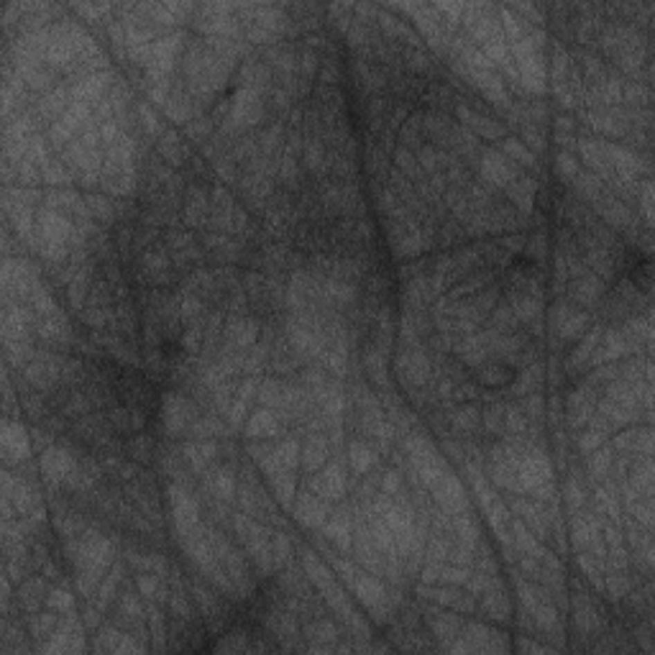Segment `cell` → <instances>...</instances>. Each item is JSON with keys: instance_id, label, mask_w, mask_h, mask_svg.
<instances>
[{"instance_id": "6da1fadb", "label": "cell", "mask_w": 655, "mask_h": 655, "mask_svg": "<svg viewBox=\"0 0 655 655\" xmlns=\"http://www.w3.org/2000/svg\"><path fill=\"white\" fill-rule=\"evenodd\" d=\"M514 379V371L510 369V366H499V364H492V366H487L484 369V374H481V382L487 386H507L510 382Z\"/></svg>"}]
</instances>
